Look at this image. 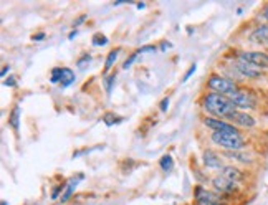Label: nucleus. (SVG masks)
Masks as SVG:
<instances>
[{
  "label": "nucleus",
  "instance_id": "nucleus-38",
  "mask_svg": "<svg viewBox=\"0 0 268 205\" xmlns=\"http://www.w3.org/2000/svg\"><path fill=\"white\" fill-rule=\"evenodd\" d=\"M2 205H9V202H7V200H2Z\"/></svg>",
  "mask_w": 268,
  "mask_h": 205
},
{
  "label": "nucleus",
  "instance_id": "nucleus-23",
  "mask_svg": "<svg viewBox=\"0 0 268 205\" xmlns=\"http://www.w3.org/2000/svg\"><path fill=\"white\" fill-rule=\"evenodd\" d=\"M138 56H139L138 50H136V51H132V53L124 60V63H123V70H129V68L132 67V63L138 60Z\"/></svg>",
  "mask_w": 268,
  "mask_h": 205
},
{
  "label": "nucleus",
  "instance_id": "nucleus-16",
  "mask_svg": "<svg viewBox=\"0 0 268 205\" xmlns=\"http://www.w3.org/2000/svg\"><path fill=\"white\" fill-rule=\"evenodd\" d=\"M158 162H159V169L162 172L169 174V172L174 171V159H173L170 154H164V156H161V159L158 160Z\"/></svg>",
  "mask_w": 268,
  "mask_h": 205
},
{
  "label": "nucleus",
  "instance_id": "nucleus-25",
  "mask_svg": "<svg viewBox=\"0 0 268 205\" xmlns=\"http://www.w3.org/2000/svg\"><path fill=\"white\" fill-rule=\"evenodd\" d=\"M91 60H93L91 53H83V55H81V56L78 58V60H76V67H78V68H83L85 65H88Z\"/></svg>",
  "mask_w": 268,
  "mask_h": 205
},
{
  "label": "nucleus",
  "instance_id": "nucleus-26",
  "mask_svg": "<svg viewBox=\"0 0 268 205\" xmlns=\"http://www.w3.org/2000/svg\"><path fill=\"white\" fill-rule=\"evenodd\" d=\"M196 71H197V65H196V63H192L190 67H189V70L184 73V76H182V81H181V83H187V81H189V78H190Z\"/></svg>",
  "mask_w": 268,
  "mask_h": 205
},
{
  "label": "nucleus",
  "instance_id": "nucleus-29",
  "mask_svg": "<svg viewBox=\"0 0 268 205\" xmlns=\"http://www.w3.org/2000/svg\"><path fill=\"white\" fill-rule=\"evenodd\" d=\"M156 50H158V47H156V45H144V47L138 48V53L139 55H143V53H154Z\"/></svg>",
  "mask_w": 268,
  "mask_h": 205
},
{
  "label": "nucleus",
  "instance_id": "nucleus-19",
  "mask_svg": "<svg viewBox=\"0 0 268 205\" xmlns=\"http://www.w3.org/2000/svg\"><path fill=\"white\" fill-rule=\"evenodd\" d=\"M91 43H93V47H106L108 43H109V38L104 33L101 32H96L93 36H91Z\"/></svg>",
  "mask_w": 268,
  "mask_h": 205
},
{
  "label": "nucleus",
  "instance_id": "nucleus-13",
  "mask_svg": "<svg viewBox=\"0 0 268 205\" xmlns=\"http://www.w3.org/2000/svg\"><path fill=\"white\" fill-rule=\"evenodd\" d=\"M250 40L260 47H268V24H258L250 32Z\"/></svg>",
  "mask_w": 268,
  "mask_h": 205
},
{
  "label": "nucleus",
  "instance_id": "nucleus-36",
  "mask_svg": "<svg viewBox=\"0 0 268 205\" xmlns=\"http://www.w3.org/2000/svg\"><path fill=\"white\" fill-rule=\"evenodd\" d=\"M136 9H138V10L146 9V4H144V2H138V4H136Z\"/></svg>",
  "mask_w": 268,
  "mask_h": 205
},
{
  "label": "nucleus",
  "instance_id": "nucleus-34",
  "mask_svg": "<svg viewBox=\"0 0 268 205\" xmlns=\"http://www.w3.org/2000/svg\"><path fill=\"white\" fill-rule=\"evenodd\" d=\"M10 71V67H9V65H4V67H2V71H0V76H2L4 79L7 78V73H9Z\"/></svg>",
  "mask_w": 268,
  "mask_h": 205
},
{
  "label": "nucleus",
  "instance_id": "nucleus-12",
  "mask_svg": "<svg viewBox=\"0 0 268 205\" xmlns=\"http://www.w3.org/2000/svg\"><path fill=\"white\" fill-rule=\"evenodd\" d=\"M85 179V174H76V175H73V177H70L68 180L65 182V190H63V194L62 197H60V203H68L71 200V197L74 195V192H76V187L80 186V182Z\"/></svg>",
  "mask_w": 268,
  "mask_h": 205
},
{
  "label": "nucleus",
  "instance_id": "nucleus-35",
  "mask_svg": "<svg viewBox=\"0 0 268 205\" xmlns=\"http://www.w3.org/2000/svg\"><path fill=\"white\" fill-rule=\"evenodd\" d=\"M78 35V30H76V28H73V30L68 33V40H73L74 38V36H76Z\"/></svg>",
  "mask_w": 268,
  "mask_h": 205
},
{
  "label": "nucleus",
  "instance_id": "nucleus-3",
  "mask_svg": "<svg viewBox=\"0 0 268 205\" xmlns=\"http://www.w3.org/2000/svg\"><path fill=\"white\" fill-rule=\"evenodd\" d=\"M228 98L235 105V108L240 109V111H247V113L258 111L260 106H262V96H260V93L255 88L247 86V85H240L238 90L234 91Z\"/></svg>",
  "mask_w": 268,
  "mask_h": 205
},
{
  "label": "nucleus",
  "instance_id": "nucleus-20",
  "mask_svg": "<svg viewBox=\"0 0 268 205\" xmlns=\"http://www.w3.org/2000/svg\"><path fill=\"white\" fill-rule=\"evenodd\" d=\"M121 121H123L121 116H118V114H114V113H106V114H103V122L106 124L108 128L114 126V124H119Z\"/></svg>",
  "mask_w": 268,
  "mask_h": 205
},
{
  "label": "nucleus",
  "instance_id": "nucleus-28",
  "mask_svg": "<svg viewBox=\"0 0 268 205\" xmlns=\"http://www.w3.org/2000/svg\"><path fill=\"white\" fill-rule=\"evenodd\" d=\"M169 105H170V98L169 96H164L159 102V111L161 113H167V109H169Z\"/></svg>",
  "mask_w": 268,
  "mask_h": 205
},
{
  "label": "nucleus",
  "instance_id": "nucleus-32",
  "mask_svg": "<svg viewBox=\"0 0 268 205\" xmlns=\"http://www.w3.org/2000/svg\"><path fill=\"white\" fill-rule=\"evenodd\" d=\"M45 38H47V33H45V32H39V33L32 35V42H42Z\"/></svg>",
  "mask_w": 268,
  "mask_h": 205
},
{
  "label": "nucleus",
  "instance_id": "nucleus-11",
  "mask_svg": "<svg viewBox=\"0 0 268 205\" xmlns=\"http://www.w3.org/2000/svg\"><path fill=\"white\" fill-rule=\"evenodd\" d=\"M219 175H222V177H225L227 180L234 182V184H238L242 186L247 184L248 180V172L243 169V167L240 166H235V164H225L223 166V169L217 172Z\"/></svg>",
  "mask_w": 268,
  "mask_h": 205
},
{
  "label": "nucleus",
  "instance_id": "nucleus-10",
  "mask_svg": "<svg viewBox=\"0 0 268 205\" xmlns=\"http://www.w3.org/2000/svg\"><path fill=\"white\" fill-rule=\"evenodd\" d=\"M227 121L232 122L234 126L240 131H252V129L258 128V119L255 116L247 111H240V109H235V111L227 118Z\"/></svg>",
  "mask_w": 268,
  "mask_h": 205
},
{
  "label": "nucleus",
  "instance_id": "nucleus-31",
  "mask_svg": "<svg viewBox=\"0 0 268 205\" xmlns=\"http://www.w3.org/2000/svg\"><path fill=\"white\" fill-rule=\"evenodd\" d=\"M86 18H88V15H86V13H83V15H80L76 20H73V28H78V27H80L81 24H83V22H85Z\"/></svg>",
  "mask_w": 268,
  "mask_h": 205
},
{
  "label": "nucleus",
  "instance_id": "nucleus-1",
  "mask_svg": "<svg viewBox=\"0 0 268 205\" xmlns=\"http://www.w3.org/2000/svg\"><path fill=\"white\" fill-rule=\"evenodd\" d=\"M199 106L202 109L204 116H212V118H220V119H227L237 109L228 96H223V94H217L212 91L202 93V96L199 99Z\"/></svg>",
  "mask_w": 268,
  "mask_h": 205
},
{
  "label": "nucleus",
  "instance_id": "nucleus-15",
  "mask_svg": "<svg viewBox=\"0 0 268 205\" xmlns=\"http://www.w3.org/2000/svg\"><path fill=\"white\" fill-rule=\"evenodd\" d=\"M20 121H22V108L18 105H15L12 108V111L9 113V126L15 131V133H18Z\"/></svg>",
  "mask_w": 268,
  "mask_h": 205
},
{
  "label": "nucleus",
  "instance_id": "nucleus-5",
  "mask_svg": "<svg viewBox=\"0 0 268 205\" xmlns=\"http://www.w3.org/2000/svg\"><path fill=\"white\" fill-rule=\"evenodd\" d=\"M208 184H210V189L214 192H217L219 195L223 197V199H227L230 202H232V199H235L237 195H240V192H242V186L234 184V182L227 180L225 177H222L219 174L212 175Z\"/></svg>",
  "mask_w": 268,
  "mask_h": 205
},
{
  "label": "nucleus",
  "instance_id": "nucleus-6",
  "mask_svg": "<svg viewBox=\"0 0 268 205\" xmlns=\"http://www.w3.org/2000/svg\"><path fill=\"white\" fill-rule=\"evenodd\" d=\"M238 58L242 61H247L253 67H258L262 70H268V51L265 50H235L234 55H228Z\"/></svg>",
  "mask_w": 268,
  "mask_h": 205
},
{
  "label": "nucleus",
  "instance_id": "nucleus-37",
  "mask_svg": "<svg viewBox=\"0 0 268 205\" xmlns=\"http://www.w3.org/2000/svg\"><path fill=\"white\" fill-rule=\"evenodd\" d=\"M187 33H189V35L194 33V28H192V27H187Z\"/></svg>",
  "mask_w": 268,
  "mask_h": 205
},
{
  "label": "nucleus",
  "instance_id": "nucleus-17",
  "mask_svg": "<svg viewBox=\"0 0 268 205\" xmlns=\"http://www.w3.org/2000/svg\"><path fill=\"white\" fill-rule=\"evenodd\" d=\"M74 81H76V73L68 67H63V81L60 86H62L63 90H66V88H70L71 85H74Z\"/></svg>",
  "mask_w": 268,
  "mask_h": 205
},
{
  "label": "nucleus",
  "instance_id": "nucleus-22",
  "mask_svg": "<svg viewBox=\"0 0 268 205\" xmlns=\"http://www.w3.org/2000/svg\"><path fill=\"white\" fill-rule=\"evenodd\" d=\"M257 20L260 24H268V4H265L262 9H260V12L257 13Z\"/></svg>",
  "mask_w": 268,
  "mask_h": 205
},
{
  "label": "nucleus",
  "instance_id": "nucleus-18",
  "mask_svg": "<svg viewBox=\"0 0 268 205\" xmlns=\"http://www.w3.org/2000/svg\"><path fill=\"white\" fill-rule=\"evenodd\" d=\"M63 81V67H55L50 71V83L51 85H62Z\"/></svg>",
  "mask_w": 268,
  "mask_h": 205
},
{
  "label": "nucleus",
  "instance_id": "nucleus-33",
  "mask_svg": "<svg viewBox=\"0 0 268 205\" xmlns=\"http://www.w3.org/2000/svg\"><path fill=\"white\" fill-rule=\"evenodd\" d=\"M169 48H173V43L167 42V40L161 42V45H159V50H161V51H167Z\"/></svg>",
  "mask_w": 268,
  "mask_h": 205
},
{
  "label": "nucleus",
  "instance_id": "nucleus-39",
  "mask_svg": "<svg viewBox=\"0 0 268 205\" xmlns=\"http://www.w3.org/2000/svg\"><path fill=\"white\" fill-rule=\"evenodd\" d=\"M192 205H194V203H192Z\"/></svg>",
  "mask_w": 268,
  "mask_h": 205
},
{
  "label": "nucleus",
  "instance_id": "nucleus-30",
  "mask_svg": "<svg viewBox=\"0 0 268 205\" xmlns=\"http://www.w3.org/2000/svg\"><path fill=\"white\" fill-rule=\"evenodd\" d=\"M4 86L7 88H15L17 86V78H15L13 75H9L5 79H4Z\"/></svg>",
  "mask_w": 268,
  "mask_h": 205
},
{
  "label": "nucleus",
  "instance_id": "nucleus-9",
  "mask_svg": "<svg viewBox=\"0 0 268 205\" xmlns=\"http://www.w3.org/2000/svg\"><path fill=\"white\" fill-rule=\"evenodd\" d=\"M200 122H202V126L210 131V133H243V131L235 128L234 124L228 122L227 119L212 118V116H204L202 114Z\"/></svg>",
  "mask_w": 268,
  "mask_h": 205
},
{
  "label": "nucleus",
  "instance_id": "nucleus-4",
  "mask_svg": "<svg viewBox=\"0 0 268 205\" xmlns=\"http://www.w3.org/2000/svg\"><path fill=\"white\" fill-rule=\"evenodd\" d=\"M238 86L240 85H238L237 81L227 78L225 75H222V73H219V71H212L210 75L207 76V81H205L207 91L223 94V96H230L234 91L238 90Z\"/></svg>",
  "mask_w": 268,
  "mask_h": 205
},
{
  "label": "nucleus",
  "instance_id": "nucleus-2",
  "mask_svg": "<svg viewBox=\"0 0 268 205\" xmlns=\"http://www.w3.org/2000/svg\"><path fill=\"white\" fill-rule=\"evenodd\" d=\"M208 142L222 152L248 149L250 139L243 133H208Z\"/></svg>",
  "mask_w": 268,
  "mask_h": 205
},
{
  "label": "nucleus",
  "instance_id": "nucleus-21",
  "mask_svg": "<svg viewBox=\"0 0 268 205\" xmlns=\"http://www.w3.org/2000/svg\"><path fill=\"white\" fill-rule=\"evenodd\" d=\"M103 79H104V90H106V94H111L113 93L114 83H116V73H109L108 76H103Z\"/></svg>",
  "mask_w": 268,
  "mask_h": 205
},
{
  "label": "nucleus",
  "instance_id": "nucleus-7",
  "mask_svg": "<svg viewBox=\"0 0 268 205\" xmlns=\"http://www.w3.org/2000/svg\"><path fill=\"white\" fill-rule=\"evenodd\" d=\"M222 157L230 160V164L240 166V167H252L253 164H257L258 156L253 149H243V151H234V152H222Z\"/></svg>",
  "mask_w": 268,
  "mask_h": 205
},
{
  "label": "nucleus",
  "instance_id": "nucleus-27",
  "mask_svg": "<svg viewBox=\"0 0 268 205\" xmlns=\"http://www.w3.org/2000/svg\"><path fill=\"white\" fill-rule=\"evenodd\" d=\"M194 205H232V202L227 199H222V200H212V202H194Z\"/></svg>",
  "mask_w": 268,
  "mask_h": 205
},
{
  "label": "nucleus",
  "instance_id": "nucleus-8",
  "mask_svg": "<svg viewBox=\"0 0 268 205\" xmlns=\"http://www.w3.org/2000/svg\"><path fill=\"white\" fill-rule=\"evenodd\" d=\"M200 160H202V167L205 171H222L225 166V159L222 157L220 151L212 149V148H204L202 154H200Z\"/></svg>",
  "mask_w": 268,
  "mask_h": 205
},
{
  "label": "nucleus",
  "instance_id": "nucleus-24",
  "mask_svg": "<svg viewBox=\"0 0 268 205\" xmlns=\"http://www.w3.org/2000/svg\"><path fill=\"white\" fill-rule=\"evenodd\" d=\"M63 190H65V184H56L53 187V190H51V200H60V197H62L63 194Z\"/></svg>",
  "mask_w": 268,
  "mask_h": 205
},
{
  "label": "nucleus",
  "instance_id": "nucleus-14",
  "mask_svg": "<svg viewBox=\"0 0 268 205\" xmlns=\"http://www.w3.org/2000/svg\"><path fill=\"white\" fill-rule=\"evenodd\" d=\"M119 53H121V48L116 47L113 50H109V53L106 55V60H104V68H103V76H108L111 70L114 68V65L118 61V58H119Z\"/></svg>",
  "mask_w": 268,
  "mask_h": 205
}]
</instances>
